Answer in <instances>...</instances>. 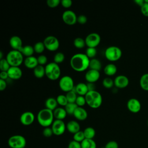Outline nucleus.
I'll return each mask as SVG.
<instances>
[{"instance_id":"obj_56","label":"nucleus","mask_w":148,"mask_h":148,"mask_svg":"<svg viewBox=\"0 0 148 148\" xmlns=\"http://www.w3.org/2000/svg\"><path fill=\"white\" fill-rule=\"evenodd\" d=\"M145 2H146V3H148V0H145Z\"/></svg>"},{"instance_id":"obj_41","label":"nucleus","mask_w":148,"mask_h":148,"mask_svg":"<svg viewBox=\"0 0 148 148\" xmlns=\"http://www.w3.org/2000/svg\"><path fill=\"white\" fill-rule=\"evenodd\" d=\"M73 139L74 140H75L76 142H78L79 143H81L84 139H86L83 131H79V132L73 134Z\"/></svg>"},{"instance_id":"obj_44","label":"nucleus","mask_w":148,"mask_h":148,"mask_svg":"<svg viewBox=\"0 0 148 148\" xmlns=\"http://www.w3.org/2000/svg\"><path fill=\"white\" fill-rule=\"evenodd\" d=\"M46 3L48 6L50 8H55L59 5L60 3H61L60 0H47L46 1Z\"/></svg>"},{"instance_id":"obj_5","label":"nucleus","mask_w":148,"mask_h":148,"mask_svg":"<svg viewBox=\"0 0 148 148\" xmlns=\"http://www.w3.org/2000/svg\"><path fill=\"white\" fill-rule=\"evenodd\" d=\"M6 60L12 66H19L24 62L23 54L16 50H12L6 54Z\"/></svg>"},{"instance_id":"obj_46","label":"nucleus","mask_w":148,"mask_h":148,"mask_svg":"<svg viewBox=\"0 0 148 148\" xmlns=\"http://www.w3.org/2000/svg\"><path fill=\"white\" fill-rule=\"evenodd\" d=\"M104 148H119V145L115 140H110L106 143Z\"/></svg>"},{"instance_id":"obj_49","label":"nucleus","mask_w":148,"mask_h":148,"mask_svg":"<svg viewBox=\"0 0 148 148\" xmlns=\"http://www.w3.org/2000/svg\"><path fill=\"white\" fill-rule=\"evenodd\" d=\"M87 21V17L84 14H80L77 16V22L79 23L80 24H84Z\"/></svg>"},{"instance_id":"obj_15","label":"nucleus","mask_w":148,"mask_h":148,"mask_svg":"<svg viewBox=\"0 0 148 148\" xmlns=\"http://www.w3.org/2000/svg\"><path fill=\"white\" fill-rule=\"evenodd\" d=\"M114 84L117 88H124L129 84V79L126 76L120 75L114 78Z\"/></svg>"},{"instance_id":"obj_12","label":"nucleus","mask_w":148,"mask_h":148,"mask_svg":"<svg viewBox=\"0 0 148 148\" xmlns=\"http://www.w3.org/2000/svg\"><path fill=\"white\" fill-rule=\"evenodd\" d=\"M77 16L76 13L71 10H65L62 14V19L63 21L67 25H72L77 22Z\"/></svg>"},{"instance_id":"obj_3","label":"nucleus","mask_w":148,"mask_h":148,"mask_svg":"<svg viewBox=\"0 0 148 148\" xmlns=\"http://www.w3.org/2000/svg\"><path fill=\"white\" fill-rule=\"evenodd\" d=\"M86 103L92 109H97L102 103V97L97 91H89L85 95Z\"/></svg>"},{"instance_id":"obj_57","label":"nucleus","mask_w":148,"mask_h":148,"mask_svg":"<svg viewBox=\"0 0 148 148\" xmlns=\"http://www.w3.org/2000/svg\"><path fill=\"white\" fill-rule=\"evenodd\" d=\"M147 125H148V120H147Z\"/></svg>"},{"instance_id":"obj_19","label":"nucleus","mask_w":148,"mask_h":148,"mask_svg":"<svg viewBox=\"0 0 148 148\" xmlns=\"http://www.w3.org/2000/svg\"><path fill=\"white\" fill-rule=\"evenodd\" d=\"M73 115L77 120L80 121H83L87 118L88 113L84 108H83V107L77 106L75 110Z\"/></svg>"},{"instance_id":"obj_16","label":"nucleus","mask_w":148,"mask_h":148,"mask_svg":"<svg viewBox=\"0 0 148 148\" xmlns=\"http://www.w3.org/2000/svg\"><path fill=\"white\" fill-rule=\"evenodd\" d=\"M9 78L12 80H18L20 79L23 75L21 69L19 66H12L7 71Z\"/></svg>"},{"instance_id":"obj_38","label":"nucleus","mask_w":148,"mask_h":148,"mask_svg":"<svg viewBox=\"0 0 148 148\" xmlns=\"http://www.w3.org/2000/svg\"><path fill=\"white\" fill-rule=\"evenodd\" d=\"M56 99L58 105L63 106H65L66 104L68 103L67 98L65 95L60 94L56 97Z\"/></svg>"},{"instance_id":"obj_35","label":"nucleus","mask_w":148,"mask_h":148,"mask_svg":"<svg viewBox=\"0 0 148 148\" xmlns=\"http://www.w3.org/2000/svg\"><path fill=\"white\" fill-rule=\"evenodd\" d=\"M77 106L76 103H68L65 106V109L67 114H73Z\"/></svg>"},{"instance_id":"obj_30","label":"nucleus","mask_w":148,"mask_h":148,"mask_svg":"<svg viewBox=\"0 0 148 148\" xmlns=\"http://www.w3.org/2000/svg\"><path fill=\"white\" fill-rule=\"evenodd\" d=\"M80 143L82 148H97L96 142L93 139H85Z\"/></svg>"},{"instance_id":"obj_1","label":"nucleus","mask_w":148,"mask_h":148,"mask_svg":"<svg viewBox=\"0 0 148 148\" xmlns=\"http://www.w3.org/2000/svg\"><path fill=\"white\" fill-rule=\"evenodd\" d=\"M90 59L84 53H76L73 54L70 60L71 68L76 72H83L89 68Z\"/></svg>"},{"instance_id":"obj_9","label":"nucleus","mask_w":148,"mask_h":148,"mask_svg":"<svg viewBox=\"0 0 148 148\" xmlns=\"http://www.w3.org/2000/svg\"><path fill=\"white\" fill-rule=\"evenodd\" d=\"M43 42L46 49L49 51H54L59 48L60 42L57 38L54 36L49 35L44 39Z\"/></svg>"},{"instance_id":"obj_40","label":"nucleus","mask_w":148,"mask_h":148,"mask_svg":"<svg viewBox=\"0 0 148 148\" xmlns=\"http://www.w3.org/2000/svg\"><path fill=\"white\" fill-rule=\"evenodd\" d=\"M10 67V65L6 58H2V59L0 60V70H1V71L7 72Z\"/></svg>"},{"instance_id":"obj_55","label":"nucleus","mask_w":148,"mask_h":148,"mask_svg":"<svg viewBox=\"0 0 148 148\" xmlns=\"http://www.w3.org/2000/svg\"><path fill=\"white\" fill-rule=\"evenodd\" d=\"M2 58H3V54H2V51H0V60H1Z\"/></svg>"},{"instance_id":"obj_17","label":"nucleus","mask_w":148,"mask_h":148,"mask_svg":"<svg viewBox=\"0 0 148 148\" xmlns=\"http://www.w3.org/2000/svg\"><path fill=\"white\" fill-rule=\"evenodd\" d=\"M84 77L87 82L95 83L99 80L100 73L98 71L90 69L85 73Z\"/></svg>"},{"instance_id":"obj_18","label":"nucleus","mask_w":148,"mask_h":148,"mask_svg":"<svg viewBox=\"0 0 148 148\" xmlns=\"http://www.w3.org/2000/svg\"><path fill=\"white\" fill-rule=\"evenodd\" d=\"M9 44L13 50H20L23 47V42L20 36L13 35L10 37L9 39Z\"/></svg>"},{"instance_id":"obj_26","label":"nucleus","mask_w":148,"mask_h":148,"mask_svg":"<svg viewBox=\"0 0 148 148\" xmlns=\"http://www.w3.org/2000/svg\"><path fill=\"white\" fill-rule=\"evenodd\" d=\"M33 72L36 77L42 78L45 75V67L43 65H38L33 69Z\"/></svg>"},{"instance_id":"obj_52","label":"nucleus","mask_w":148,"mask_h":148,"mask_svg":"<svg viewBox=\"0 0 148 148\" xmlns=\"http://www.w3.org/2000/svg\"><path fill=\"white\" fill-rule=\"evenodd\" d=\"M87 86L89 91H94L95 90V85L94 83H90V82H87Z\"/></svg>"},{"instance_id":"obj_31","label":"nucleus","mask_w":148,"mask_h":148,"mask_svg":"<svg viewBox=\"0 0 148 148\" xmlns=\"http://www.w3.org/2000/svg\"><path fill=\"white\" fill-rule=\"evenodd\" d=\"M84 136L86 139H93L95 135V131L94 128L91 127H88L86 128L83 131Z\"/></svg>"},{"instance_id":"obj_45","label":"nucleus","mask_w":148,"mask_h":148,"mask_svg":"<svg viewBox=\"0 0 148 148\" xmlns=\"http://www.w3.org/2000/svg\"><path fill=\"white\" fill-rule=\"evenodd\" d=\"M37 59H38V64L39 65H43L46 64L47 63V58L44 54L39 55L37 57Z\"/></svg>"},{"instance_id":"obj_8","label":"nucleus","mask_w":148,"mask_h":148,"mask_svg":"<svg viewBox=\"0 0 148 148\" xmlns=\"http://www.w3.org/2000/svg\"><path fill=\"white\" fill-rule=\"evenodd\" d=\"M59 87L64 92H67L73 90L75 86L72 77L68 75H65L61 77L59 80Z\"/></svg>"},{"instance_id":"obj_32","label":"nucleus","mask_w":148,"mask_h":148,"mask_svg":"<svg viewBox=\"0 0 148 148\" xmlns=\"http://www.w3.org/2000/svg\"><path fill=\"white\" fill-rule=\"evenodd\" d=\"M73 45L77 49H82L86 45L85 39L81 37L76 38L73 40Z\"/></svg>"},{"instance_id":"obj_20","label":"nucleus","mask_w":148,"mask_h":148,"mask_svg":"<svg viewBox=\"0 0 148 148\" xmlns=\"http://www.w3.org/2000/svg\"><path fill=\"white\" fill-rule=\"evenodd\" d=\"M66 127L68 131L73 134L80 131V124L75 120H71L68 121L66 124Z\"/></svg>"},{"instance_id":"obj_29","label":"nucleus","mask_w":148,"mask_h":148,"mask_svg":"<svg viewBox=\"0 0 148 148\" xmlns=\"http://www.w3.org/2000/svg\"><path fill=\"white\" fill-rule=\"evenodd\" d=\"M89 68L90 69L99 71L102 68V64L98 59L95 58H92L90 60Z\"/></svg>"},{"instance_id":"obj_48","label":"nucleus","mask_w":148,"mask_h":148,"mask_svg":"<svg viewBox=\"0 0 148 148\" xmlns=\"http://www.w3.org/2000/svg\"><path fill=\"white\" fill-rule=\"evenodd\" d=\"M140 11L142 14L148 17V3L145 2V3L140 7Z\"/></svg>"},{"instance_id":"obj_11","label":"nucleus","mask_w":148,"mask_h":148,"mask_svg":"<svg viewBox=\"0 0 148 148\" xmlns=\"http://www.w3.org/2000/svg\"><path fill=\"white\" fill-rule=\"evenodd\" d=\"M84 39L87 47H96L101 42V36L96 32H91L88 34Z\"/></svg>"},{"instance_id":"obj_21","label":"nucleus","mask_w":148,"mask_h":148,"mask_svg":"<svg viewBox=\"0 0 148 148\" xmlns=\"http://www.w3.org/2000/svg\"><path fill=\"white\" fill-rule=\"evenodd\" d=\"M73 90L76 92V94H78V95L82 96H85L88 91L87 84L83 82H80L77 83L75 86Z\"/></svg>"},{"instance_id":"obj_33","label":"nucleus","mask_w":148,"mask_h":148,"mask_svg":"<svg viewBox=\"0 0 148 148\" xmlns=\"http://www.w3.org/2000/svg\"><path fill=\"white\" fill-rule=\"evenodd\" d=\"M65 95L67 98L68 103H75L77 95L74 90L67 92Z\"/></svg>"},{"instance_id":"obj_27","label":"nucleus","mask_w":148,"mask_h":148,"mask_svg":"<svg viewBox=\"0 0 148 148\" xmlns=\"http://www.w3.org/2000/svg\"><path fill=\"white\" fill-rule=\"evenodd\" d=\"M20 51L23 54V56H25L26 57L32 56L35 52L34 47L31 45H25L23 46V47L20 49Z\"/></svg>"},{"instance_id":"obj_7","label":"nucleus","mask_w":148,"mask_h":148,"mask_svg":"<svg viewBox=\"0 0 148 148\" xmlns=\"http://www.w3.org/2000/svg\"><path fill=\"white\" fill-rule=\"evenodd\" d=\"M8 144L11 148H25L27 141L23 135H14L9 138Z\"/></svg>"},{"instance_id":"obj_6","label":"nucleus","mask_w":148,"mask_h":148,"mask_svg":"<svg viewBox=\"0 0 148 148\" xmlns=\"http://www.w3.org/2000/svg\"><path fill=\"white\" fill-rule=\"evenodd\" d=\"M122 56V51L116 46H110L105 51V56L109 61L114 62L118 61Z\"/></svg>"},{"instance_id":"obj_24","label":"nucleus","mask_w":148,"mask_h":148,"mask_svg":"<svg viewBox=\"0 0 148 148\" xmlns=\"http://www.w3.org/2000/svg\"><path fill=\"white\" fill-rule=\"evenodd\" d=\"M117 66H116V65L112 63L107 64L103 69V72L105 74L109 76H113L114 75H115L117 72Z\"/></svg>"},{"instance_id":"obj_53","label":"nucleus","mask_w":148,"mask_h":148,"mask_svg":"<svg viewBox=\"0 0 148 148\" xmlns=\"http://www.w3.org/2000/svg\"><path fill=\"white\" fill-rule=\"evenodd\" d=\"M9 77L8 72L6 71H1L0 72V78L1 79L6 80Z\"/></svg>"},{"instance_id":"obj_10","label":"nucleus","mask_w":148,"mask_h":148,"mask_svg":"<svg viewBox=\"0 0 148 148\" xmlns=\"http://www.w3.org/2000/svg\"><path fill=\"white\" fill-rule=\"evenodd\" d=\"M51 128L53 130V134L57 136L62 135L66 129V124L64 121L61 120H55L51 125Z\"/></svg>"},{"instance_id":"obj_22","label":"nucleus","mask_w":148,"mask_h":148,"mask_svg":"<svg viewBox=\"0 0 148 148\" xmlns=\"http://www.w3.org/2000/svg\"><path fill=\"white\" fill-rule=\"evenodd\" d=\"M24 64L27 68L33 69L39 65L37 58L33 56L26 57L24 60Z\"/></svg>"},{"instance_id":"obj_25","label":"nucleus","mask_w":148,"mask_h":148,"mask_svg":"<svg viewBox=\"0 0 148 148\" xmlns=\"http://www.w3.org/2000/svg\"><path fill=\"white\" fill-rule=\"evenodd\" d=\"M58 103L56 98L54 97H49L46 99L45 102V105L46 108L49 109L51 110H54L55 109L57 108Z\"/></svg>"},{"instance_id":"obj_42","label":"nucleus","mask_w":148,"mask_h":148,"mask_svg":"<svg viewBox=\"0 0 148 148\" xmlns=\"http://www.w3.org/2000/svg\"><path fill=\"white\" fill-rule=\"evenodd\" d=\"M75 103L78 106L82 107L86 103V101L85 98V96L82 95H77Z\"/></svg>"},{"instance_id":"obj_37","label":"nucleus","mask_w":148,"mask_h":148,"mask_svg":"<svg viewBox=\"0 0 148 148\" xmlns=\"http://www.w3.org/2000/svg\"><path fill=\"white\" fill-rule=\"evenodd\" d=\"M102 84L106 88H110L114 85V80L109 77H105L102 80Z\"/></svg>"},{"instance_id":"obj_51","label":"nucleus","mask_w":148,"mask_h":148,"mask_svg":"<svg viewBox=\"0 0 148 148\" xmlns=\"http://www.w3.org/2000/svg\"><path fill=\"white\" fill-rule=\"evenodd\" d=\"M7 86V83L6 80L0 79V91H3L6 89Z\"/></svg>"},{"instance_id":"obj_47","label":"nucleus","mask_w":148,"mask_h":148,"mask_svg":"<svg viewBox=\"0 0 148 148\" xmlns=\"http://www.w3.org/2000/svg\"><path fill=\"white\" fill-rule=\"evenodd\" d=\"M68 148H82L81 143L72 140L69 142L68 145Z\"/></svg>"},{"instance_id":"obj_36","label":"nucleus","mask_w":148,"mask_h":148,"mask_svg":"<svg viewBox=\"0 0 148 148\" xmlns=\"http://www.w3.org/2000/svg\"><path fill=\"white\" fill-rule=\"evenodd\" d=\"M65 60V55L62 52H57L56 53L53 57V60L54 62L57 63V64H60L62 62Z\"/></svg>"},{"instance_id":"obj_14","label":"nucleus","mask_w":148,"mask_h":148,"mask_svg":"<svg viewBox=\"0 0 148 148\" xmlns=\"http://www.w3.org/2000/svg\"><path fill=\"white\" fill-rule=\"evenodd\" d=\"M127 107L130 112L133 113H137L141 109V103L136 98H132L127 101Z\"/></svg>"},{"instance_id":"obj_13","label":"nucleus","mask_w":148,"mask_h":148,"mask_svg":"<svg viewBox=\"0 0 148 148\" xmlns=\"http://www.w3.org/2000/svg\"><path fill=\"white\" fill-rule=\"evenodd\" d=\"M35 118V115L32 112L26 111L21 114L20 117V121L23 125L27 126L34 123Z\"/></svg>"},{"instance_id":"obj_54","label":"nucleus","mask_w":148,"mask_h":148,"mask_svg":"<svg viewBox=\"0 0 148 148\" xmlns=\"http://www.w3.org/2000/svg\"><path fill=\"white\" fill-rule=\"evenodd\" d=\"M134 2L138 5H139L140 7H141L145 3V1L144 0H135Z\"/></svg>"},{"instance_id":"obj_34","label":"nucleus","mask_w":148,"mask_h":148,"mask_svg":"<svg viewBox=\"0 0 148 148\" xmlns=\"http://www.w3.org/2000/svg\"><path fill=\"white\" fill-rule=\"evenodd\" d=\"M33 47H34L35 52L38 54H41L42 53H43L46 48L43 42H40V41L37 42L36 43H35Z\"/></svg>"},{"instance_id":"obj_4","label":"nucleus","mask_w":148,"mask_h":148,"mask_svg":"<svg viewBox=\"0 0 148 148\" xmlns=\"http://www.w3.org/2000/svg\"><path fill=\"white\" fill-rule=\"evenodd\" d=\"M61 75V68L56 62H51L45 66V75L51 80L58 79Z\"/></svg>"},{"instance_id":"obj_28","label":"nucleus","mask_w":148,"mask_h":148,"mask_svg":"<svg viewBox=\"0 0 148 148\" xmlns=\"http://www.w3.org/2000/svg\"><path fill=\"white\" fill-rule=\"evenodd\" d=\"M139 84L142 89L148 91V73L143 74L139 80Z\"/></svg>"},{"instance_id":"obj_23","label":"nucleus","mask_w":148,"mask_h":148,"mask_svg":"<svg viewBox=\"0 0 148 148\" xmlns=\"http://www.w3.org/2000/svg\"><path fill=\"white\" fill-rule=\"evenodd\" d=\"M54 117L56 120H63L67 115V113L65 109L62 107H57L53 110Z\"/></svg>"},{"instance_id":"obj_2","label":"nucleus","mask_w":148,"mask_h":148,"mask_svg":"<svg viewBox=\"0 0 148 148\" xmlns=\"http://www.w3.org/2000/svg\"><path fill=\"white\" fill-rule=\"evenodd\" d=\"M53 111L47 108L40 109L37 114L38 123L44 128L51 125L54 121Z\"/></svg>"},{"instance_id":"obj_50","label":"nucleus","mask_w":148,"mask_h":148,"mask_svg":"<svg viewBox=\"0 0 148 148\" xmlns=\"http://www.w3.org/2000/svg\"><path fill=\"white\" fill-rule=\"evenodd\" d=\"M61 5L65 8H69L72 5V0H61Z\"/></svg>"},{"instance_id":"obj_39","label":"nucleus","mask_w":148,"mask_h":148,"mask_svg":"<svg viewBox=\"0 0 148 148\" xmlns=\"http://www.w3.org/2000/svg\"><path fill=\"white\" fill-rule=\"evenodd\" d=\"M97 53L96 47H88L86 51V54L87 56V57L89 58H94L96 54Z\"/></svg>"},{"instance_id":"obj_43","label":"nucleus","mask_w":148,"mask_h":148,"mask_svg":"<svg viewBox=\"0 0 148 148\" xmlns=\"http://www.w3.org/2000/svg\"><path fill=\"white\" fill-rule=\"evenodd\" d=\"M42 134L46 138H50L53 135H54L53 130H52L51 128L50 127L44 128V129L42 131Z\"/></svg>"}]
</instances>
